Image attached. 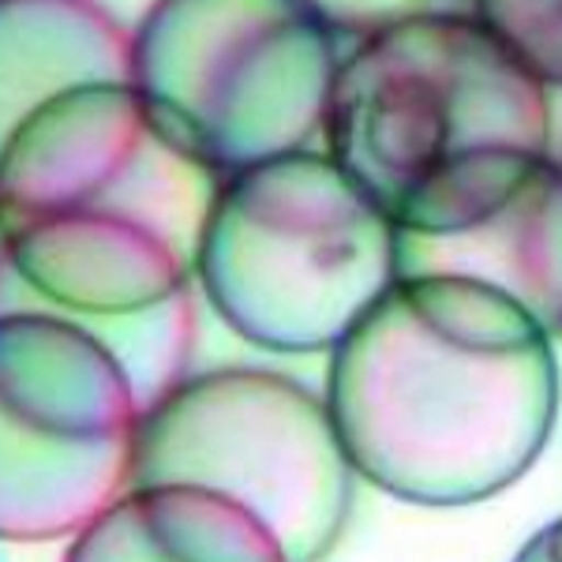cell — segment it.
<instances>
[{"label": "cell", "mask_w": 562, "mask_h": 562, "mask_svg": "<svg viewBox=\"0 0 562 562\" xmlns=\"http://www.w3.org/2000/svg\"><path fill=\"white\" fill-rule=\"evenodd\" d=\"M217 184L128 83L45 105L0 154V312L83 326L147 409L192 368V281Z\"/></svg>", "instance_id": "cell-1"}, {"label": "cell", "mask_w": 562, "mask_h": 562, "mask_svg": "<svg viewBox=\"0 0 562 562\" xmlns=\"http://www.w3.org/2000/svg\"><path fill=\"white\" fill-rule=\"evenodd\" d=\"M352 473L413 506H473L529 473L559 413L551 338L473 278H402L330 349Z\"/></svg>", "instance_id": "cell-2"}, {"label": "cell", "mask_w": 562, "mask_h": 562, "mask_svg": "<svg viewBox=\"0 0 562 562\" xmlns=\"http://www.w3.org/2000/svg\"><path fill=\"white\" fill-rule=\"evenodd\" d=\"M326 158L397 233L484 222L551 158L548 90L476 15L409 12L341 53Z\"/></svg>", "instance_id": "cell-3"}, {"label": "cell", "mask_w": 562, "mask_h": 562, "mask_svg": "<svg viewBox=\"0 0 562 562\" xmlns=\"http://www.w3.org/2000/svg\"><path fill=\"white\" fill-rule=\"evenodd\" d=\"M195 281L248 346L330 352L402 281L397 229L326 154H285L217 184Z\"/></svg>", "instance_id": "cell-4"}, {"label": "cell", "mask_w": 562, "mask_h": 562, "mask_svg": "<svg viewBox=\"0 0 562 562\" xmlns=\"http://www.w3.org/2000/svg\"><path fill=\"white\" fill-rule=\"evenodd\" d=\"M338 65L319 0H154L132 31L135 94L217 180L312 147Z\"/></svg>", "instance_id": "cell-5"}, {"label": "cell", "mask_w": 562, "mask_h": 562, "mask_svg": "<svg viewBox=\"0 0 562 562\" xmlns=\"http://www.w3.org/2000/svg\"><path fill=\"white\" fill-rule=\"evenodd\" d=\"M326 397L267 368L188 371L139 413L128 487H203L267 525L285 562H323L352 514Z\"/></svg>", "instance_id": "cell-6"}, {"label": "cell", "mask_w": 562, "mask_h": 562, "mask_svg": "<svg viewBox=\"0 0 562 562\" xmlns=\"http://www.w3.org/2000/svg\"><path fill=\"white\" fill-rule=\"evenodd\" d=\"M139 397L83 326L0 312V540L76 537L132 484Z\"/></svg>", "instance_id": "cell-7"}, {"label": "cell", "mask_w": 562, "mask_h": 562, "mask_svg": "<svg viewBox=\"0 0 562 562\" xmlns=\"http://www.w3.org/2000/svg\"><path fill=\"white\" fill-rule=\"evenodd\" d=\"M402 278H473L562 338V166L543 158L495 214L458 233H397Z\"/></svg>", "instance_id": "cell-8"}, {"label": "cell", "mask_w": 562, "mask_h": 562, "mask_svg": "<svg viewBox=\"0 0 562 562\" xmlns=\"http://www.w3.org/2000/svg\"><path fill=\"white\" fill-rule=\"evenodd\" d=\"M132 87V34L98 0H0V154L45 105Z\"/></svg>", "instance_id": "cell-9"}, {"label": "cell", "mask_w": 562, "mask_h": 562, "mask_svg": "<svg viewBox=\"0 0 562 562\" xmlns=\"http://www.w3.org/2000/svg\"><path fill=\"white\" fill-rule=\"evenodd\" d=\"M65 562H285L256 514L203 487H128L71 537Z\"/></svg>", "instance_id": "cell-10"}, {"label": "cell", "mask_w": 562, "mask_h": 562, "mask_svg": "<svg viewBox=\"0 0 562 562\" xmlns=\"http://www.w3.org/2000/svg\"><path fill=\"white\" fill-rule=\"evenodd\" d=\"M473 15L543 87L562 90V0H473Z\"/></svg>", "instance_id": "cell-11"}, {"label": "cell", "mask_w": 562, "mask_h": 562, "mask_svg": "<svg viewBox=\"0 0 562 562\" xmlns=\"http://www.w3.org/2000/svg\"><path fill=\"white\" fill-rule=\"evenodd\" d=\"M514 562H562V518L543 529L518 551Z\"/></svg>", "instance_id": "cell-12"}, {"label": "cell", "mask_w": 562, "mask_h": 562, "mask_svg": "<svg viewBox=\"0 0 562 562\" xmlns=\"http://www.w3.org/2000/svg\"><path fill=\"white\" fill-rule=\"evenodd\" d=\"M551 158H555L559 166H562V147H551Z\"/></svg>", "instance_id": "cell-13"}]
</instances>
